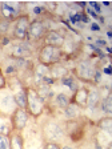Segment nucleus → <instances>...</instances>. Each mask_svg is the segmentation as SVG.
<instances>
[{
  "instance_id": "1",
  "label": "nucleus",
  "mask_w": 112,
  "mask_h": 149,
  "mask_svg": "<svg viewBox=\"0 0 112 149\" xmlns=\"http://www.w3.org/2000/svg\"><path fill=\"white\" fill-rule=\"evenodd\" d=\"M63 51L60 47H53V45H47L45 44L44 47H41L39 52V61L43 65L51 67L53 64H57L59 60L61 59Z\"/></svg>"
},
{
  "instance_id": "17",
  "label": "nucleus",
  "mask_w": 112,
  "mask_h": 149,
  "mask_svg": "<svg viewBox=\"0 0 112 149\" xmlns=\"http://www.w3.org/2000/svg\"><path fill=\"white\" fill-rule=\"evenodd\" d=\"M16 104L15 100H13V96L11 95H4V96L0 97V106L3 109H11V111H15L16 108H13Z\"/></svg>"
},
{
  "instance_id": "5",
  "label": "nucleus",
  "mask_w": 112,
  "mask_h": 149,
  "mask_svg": "<svg viewBox=\"0 0 112 149\" xmlns=\"http://www.w3.org/2000/svg\"><path fill=\"white\" fill-rule=\"evenodd\" d=\"M28 121V113L25 109L23 108H16L15 111L12 112V116H11V125H12V129L15 131H23L27 125Z\"/></svg>"
},
{
  "instance_id": "14",
  "label": "nucleus",
  "mask_w": 112,
  "mask_h": 149,
  "mask_svg": "<svg viewBox=\"0 0 112 149\" xmlns=\"http://www.w3.org/2000/svg\"><path fill=\"white\" fill-rule=\"evenodd\" d=\"M1 18L8 19V20H12L16 15H18V11L12 7L8 3H1Z\"/></svg>"
},
{
  "instance_id": "27",
  "label": "nucleus",
  "mask_w": 112,
  "mask_h": 149,
  "mask_svg": "<svg viewBox=\"0 0 112 149\" xmlns=\"http://www.w3.org/2000/svg\"><path fill=\"white\" fill-rule=\"evenodd\" d=\"M5 75H13V73H16L18 72V68H16L13 64H10V65H7L5 67Z\"/></svg>"
},
{
  "instance_id": "26",
  "label": "nucleus",
  "mask_w": 112,
  "mask_h": 149,
  "mask_svg": "<svg viewBox=\"0 0 112 149\" xmlns=\"http://www.w3.org/2000/svg\"><path fill=\"white\" fill-rule=\"evenodd\" d=\"M13 60H15V64H13V65L16 67V68H27L28 67V61H27V59H13Z\"/></svg>"
},
{
  "instance_id": "12",
  "label": "nucleus",
  "mask_w": 112,
  "mask_h": 149,
  "mask_svg": "<svg viewBox=\"0 0 112 149\" xmlns=\"http://www.w3.org/2000/svg\"><path fill=\"white\" fill-rule=\"evenodd\" d=\"M68 75V69L64 65H59V64H53L50 67V76L56 80V79H61Z\"/></svg>"
},
{
  "instance_id": "24",
  "label": "nucleus",
  "mask_w": 112,
  "mask_h": 149,
  "mask_svg": "<svg viewBox=\"0 0 112 149\" xmlns=\"http://www.w3.org/2000/svg\"><path fill=\"white\" fill-rule=\"evenodd\" d=\"M10 25H11V20L4 18H0V33H7L8 29H10Z\"/></svg>"
},
{
  "instance_id": "37",
  "label": "nucleus",
  "mask_w": 112,
  "mask_h": 149,
  "mask_svg": "<svg viewBox=\"0 0 112 149\" xmlns=\"http://www.w3.org/2000/svg\"><path fill=\"white\" fill-rule=\"evenodd\" d=\"M81 23H85V24H88V23H90V20H88V18L84 15V13H81Z\"/></svg>"
},
{
  "instance_id": "20",
  "label": "nucleus",
  "mask_w": 112,
  "mask_h": 149,
  "mask_svg": "<svg viewBox=\"0 0 112 149\" xmlns=\"http://www.w3.org/2000/svg\"><path fill=\"white\" fill-rule=\"evenodd\" d=\"M60 81H61L63 85L68 87L72 92H75L77 88H79V87H77L76 80H75V77H73V76H71V75H67V76H64V77H61V79H60Z\"/></svg>"
},
{
  "instance_id": "9",
  "label": "nucleus",
  "mask_w": 112,
  "mask_h": 149,
  "mask_svg": "<svg viewBox=\"0 0 112 149\" xmlns=\"http://www.w3.org/2000/svg\"><path fill=\"white\" fill-rule=\"evenodd\" d=\"M44 41L47 43V45L61 47L64 44V36L59 31H48L44 35Z\"/></svg>"
},
{
  "instance_id": "43",
  "label": "nucleus",
  "mask_w": 112,
  "mask_h": 149,
  "mask_svg": "<svg viewBox=\"0 0 112 149\" xmlns=\"http://www.w3.org/2000/svg\"><path fill=\"white\" fill-rule=\"evenodd\" d=\"M107 52H108V53H111V52H112V49L110 48V47H107Z\"/></svg>"
},
{
  "instance_id": "13",
  "label": "nucleus",
  "mask_w": 112,
  "mask_h": 149,
  "mask_svg": "<svg viewBox=\"0 0 112 149\" xmlns=\"http://www.w3.org/2000/svg\"><path fill=\"white\" fill-rule=\"evenodd\" d=\"M48 75H50V67L43 65V64L37 65L35 68V73H33V76H35V83L37 85H40V84L43 83V79Z\"/></svg>"
},
{
  "instance_id": "16",
  "label": "nucleus",
  "mask_w": 112,
  "mask_h": 149,
  "mask_svg": "<svg viewBox=\"0 0 112 149\" xmlns=\"http://www.w3.org/2000/svg\"><path fill=\"white\" fill-rule=\"evenodd\" d=\"M13 100H15V104L19 108H23V109L27 108V92H25V89H20L13 96Z\"/></svg>"
},
{
  "instance_id": "7",
  "label": "nucleus",
  "mask_w": 112,
  "mask_h": 149,
  "mask_svg": "<svg viewBox=\"0 0 112 149\" xmlns=\"http://www.w3.org/2000/svg\"><path fill=\"white\" fill-rule=\"evenodd\" d=\"M11 55L13 59H27L32 55V48H31L30 43H19V44H13L11 47Z\"/></svg>"
},
{
  "instance_id": "19",
  "label": "nucleus",
  "mask_w": 112,
  "mask_h": 149,
  "mask_svg": "<svg viewBox=\"0 0 112 149\" xmlns=\"http://www.w3.org/2000/svg\"><path fill=\"white\" fill-rule=\"evenodd\" d=\"M100 109H102V112H104L105 114H108V116L112 113V96L111 95L105 96L104 99L100 101Z\"/></svg>"
},
{
  "instance_id": "30",
  "label": "nucleus",
  "mask_w": 112,
  "mask_h": 149,
  "mask_svg": "<svg viewBox=\"0 0 112 149\" xmlns=\"http://www.w3.org/2000/svg\"><path fill=\"white\" fill-rule=\"evenodd\" d=\"M95 44H96V48H103V47H107V41L103 40V39H96V41H95Z\"/></svg>"
},
{
  "instance_id": "21",
  "label": "nucleus",
  "mask_w": 112,
  "mask_h": 149,
  "mask_svg": "<svg viewBox=\"0 0 112 149\" xmlns=\"http://www.w3.org/2000/svg\"><path fill=\"white\" fill-rule=\"evenodd\" d=\"M55 101H56V105L60 106V108H63V109H64L65 106H67L68 104L71 103V101H70V97H68L65 93H59V95H56Z\"/></svg>"
},
{
  "instance_id": "15",
  "label": "nucleus",
  "mask_w": 112,
  "mask_h": 149,
  "mask_svg": "<svg viewBox=\"0 0 112 149\" xmlns=\"http://www.w3.org/2000/svg\"><path fill=\"white\" fill-rule=\"evenodd\" d=\"M64 114H65V117H67V119L73 120V119H76V117L80 114V109H79V106L75 105L73 103H70L64 108Z\"/></svg>"
},
{
  "instance_id": "32",
  "label": "nucleus",
  "mask_w": 112,
  "mask_h": 149,
  "mask_svg": "<svg viewBox=\"0 0 112 149\" xmlns=\"http://www.w3.org/2000/svg\"><path fill=\"white\" fill-rule=\"evenodd\" d=\"M45 149H61V148L56 142H48V144H45Z\"/></svg>"
},
{
  "instance_id": "22",
  "label": "nucleus",
  "mask_w": 112,
  "mask_h": 149,
  "mask_svg": "<svg viewBox=\"0 0 112 149\" xmlns=\"http://www.w3.org/2000/svg\"><path fill=\"white\" fill-rule=\"evenodd\" d=\"M12 125L10 124L8 121H5V119L0 117V134H4V136H8L12 131Z\"/></svg>"
},
{
  "instance_id": "23",
  "label": "nucleus",
  "mask_w": 112,
  "mask_h": 149,
  "mask_svg": "<svg viewBox=\"0 0 112 149\" xmlns=\"http://www.w3.org/2000/svg\"><path fill=\"white\" fill-rule=\"evenodd\" d=\"M99 126L103 129V131L107 132V133H112V120L110 119V117H105V119L100 120Z\"/></svg>"
},
{
  "instance_id": "34",
  "label": "nucleus",
  "mask_w": 112,
  "mask_h": 149,
  "mask_svg": "<svg viewBox=\"0 0 112 149\" xmlns=\"http://www.w3.org/2000/svg\"><path fill=\"white\" fill-rule=\"evenodd\" d=\"M10 41H11L10 37H7V36H3V37H1V41H0V44H1V45H7V44H10Z\"/></svg>"
},
{
  "instance_id": "10",
  "label": "nucleus",
  "mask_w": 112,
  "mask_h": 149,
  "mask_svg": "<svg viewBox=\"0 0 112 149\" xmlns=\"http://www.w3.org/2000/svg\"><path fill=\"white\" fill-rule=\"evenodd\" d=\"M88 89L81 87L77 88L75 91V96H73V104L77 106H85L87 105V97H88Z\"/></svg>"
},
{
  "instance_id": "31",
  "label": "nucleus",
  "mask_w": 112,
  "mask_h": 149,
  "mask_svg": "<svg viewBox=\"0 0 112 149\" xmlns=\"http://www.w3.org/2000/svg\"><path fill=\"white\" fill-rule=\"evenodd\" d=\"M44 11H45V8H44V7H41V5H39V7H35V8H33L32 12L35 13V15H41V13L44 12Z\"/></svg>"
},
{
  "instance_id": "2",
  "label": "nucleus",
  "mask_w": 112,
  "mask_h": 149,
  "mask_svg": "<svg viewBox=\"0 0 112 149\" xmlns=\"http://www.w3.org/2000/svg\"><path fill=\"white\" fill-rule=\"evenodd\" d=\"M25 92H27L28 112H30L33 117H39L40 114L43 113V109H44V101L40 99V96L37 95L36 89L28 88V89H25Z\"/></svg>"
},
{
  "instance_id": "28",
  "label": "nucleus",
  "mask_w": 112,
  "mask_h": 149,
  "mask_svg": "<svg viewBox=\"0 0 112 149\" xmlns=\"http://www.w3.org/2000/svg\"><path fill=\"white\" fill-rule=\"evenodd\" d=\"M100 81H102V71H100V69H96V71H95V75H93V83L99 84Z\"/></svg>"
},
{
  "instance_id": "41",
  "label": "nucleus",
  "mask_w": 112,
  "mask_h": 149,
  "mask_svg": "<svg viewBox=\"0 0 112 149\" xmlns=\"http://www.w3.org/2000/svg\"><path fill=\"white\" fill-rule=\"evenodd\" d=\"M107 36H108V37H112V32H111V31H108V32H107Z\"/></svg>"
},
{
  "instance_id": "36",
  "label": "nucleus",
  "mask_w": 112,
  "mask_h": 149,
  "mask_svg": "<svg viewBox=\"0 0 112 149\" xmlns=\"http://www.w3.org/2000/svg\"><path fill=\"white\" fill-rule=\"evenodd\" d=\"M91 29H92V31H96V32H97V31H100V27H99L96 23H92V24H91Z\"/></svg>"
},
{
  "instance_id": "6",
  "label": "nucleus",
  "mask_w": 112,
  "mask_h": 149,
  "mask_svg": "<svg viewBox=\"0 0 112 149\" xmlns=\"http://www.w3.org/2000/svg\"><path fill=\"white\" fill-rule=\"evenodd\" d=\"M47 33V25L43 20H33L30 23L27 32V39H33V40H39Z\"/></svg>"
},
{
  "instance_id": "35",
  "label": "nucleus",
  "mask_w": 112,
  "mask_h": 149,
  "mask_svg": "<svg viewBox=\"0 0 112 149\" xmlns=\"http://www.w3.org/2000/svg\"><path fill=\"white\" fill-rule=\"evenodd\" d=\"M87 13H88V15H91L93 19H97V18H99V16H97V13L95 12L93 9H91V8H87Z\"/></svg>"
},
{
  "instance_id": "42",
  "label": "nucleus",
  "mask_w": 112,
  "mask_h": 149,
  "mask_svg": "<svg viewBox=\"0 0 112 149\" xmlns=\"http://www.w3.org/2000/svg\"><path fill=\"white\" fill-rule=\"evenodd\" d=\"M103 4H104L105 7H108V5H110V1H103Z\"/></svg>"
},
{
  "instance_id": "38",
  "label": "nucleus",
  "mask_w": 112,
  "mask_h": 149,
  "mask_svg": "<svg viewBox=\"0 0 112 149\" xmlns=\"http://www.w3.org/2000/svg\"><path fill=\"white\" fill-rule=\"evenodd\" d=\"M97 19H99V21H100V24H104V21H105V19L104 18H103V16H99V18H97Z\"/></svg>"
},
{
  "instance_id": "3",
  "label": "nucleus",
  "mask_w": 112,
  "mask_h": 149,
  "mask_svg": "<svg viewBox=\"0 0 112 149\" xmlns=\"http://www.w3.org/2000/svg\"><path fill=\"white\" fill-rule=\"evenodd\" d=\"M95 71H96V68H95V65L90 60L79 61L76 68H75V73H76L77 79H80V80H83V81H87V83L93 81Z\"/></svg>"
},
{
  "instance_id": "45",
  "label": "nucleus",
  "mask_w": 112,
  "mask_h": 149,
  "mask_svg": "<svg viewBox=\"0 0 112 149\" xmlns=\"http://www.w3.org/2000/svg\"><path fill=\"white\" fill-rule=\"evenodd\" d=\"M107 149H111V145H110V147H108V148H107Z\"/></svg>"
},
{
  "instance_id": "25",
  "label": "nucleus",
  "mask_w": 112,
  "mask_h": 149,
  "mask_svg": "<svg viewBox=\"0 0 112 149\" xmlns=\"http://www.w3.org/2000/svg\"><path fill=\"white\" fill-rule=\"evenodd\" d=\"M0 149H10V139H8V136L0 134Z\"/></svg>"
},
{
  "instance_id": "18",
  "label": "nucleus",
  "mask_w": 112,
  "mask_h": 149,
  "mask_svg": "<svg viewBox=\"0 0 112 149\" xmlns=\"http://www.w3.org/2000/svg\"><path fill=\"white\" fill-rule=\"evenodd\" d=\"M24 148V140H23L21 134L15 133L11 136L10 139V149H23Z\"/></svg>"
},
{
  "instance_id": "11",
  "label": "nucleus",
  "mask_w": 112,
  "mask_h": 149,
  "mask_svg": "<svg viewBox=\"0 0 112 149\" xmlns=\"http://www.w3.org/2000/svg\"><path fill=\"white\" fill-rule=\"evenodd\" d=\"M100 103V92L97 89H91L88 92V97H87V108L93 111L95 108L97 106V104Z\"/></svg>"
},
{
  "instance_id": "33",
  "label": "nucleus",
  "mask_w": 112,
  "mask_h": 149,
  "mask_svg": "<svg viewBox=\"0 0 112 149\" xmlns=\"http://www.w3.org/2000/svg\"><path fill=\"white\" fill-rule=\"evenodd\" d=\"M4 87H5V77H4V75H3L1 69H0V89L4 88Z\"/></svg>"
},
{
  "instance_id": "29",
  "label": "nucleus",
  "mask_w": 112,
  "mask_h": 149,
  "mask_svg": "<svg viewBox=\"0 0 112 149\" xmlns=\"http://www.w3.org/2000/svg\"><path fill=\"white\" fill-rule=\"evenodd\" d=\"M88 4H90L91 9H92V8H95V12H99V13H102V7H100V4H97L96 1H90V3H88Z\"/></svg>"
},
{
  "instance_id": "4",
  "label": "nucleus",
  "mask_w": 112,
  "mask_h": 149,
  "mask_svg": "<svg viewBox=\"0 0 112 149\" xmlns=\"http://www.w3.org/2000/svg\"><path fill=\"white\" fill-rule=\"evenodd\" d=\"M30 16L28 15H20L15 20V27H13V39L18 40H25L27 39V32L30 27Z\"/></svg>"
},
{
  "instance_id": "8",
  "label": "nucleus",
  "mask_w": 112,
  "mask_h": 149,
  "mask_svg": "<svg viewBox=\"0 0 112 149\" xmlns=\"http://www.w3.org/2000/svg\"><path fill=\"white\" fill-rule=\"evenodd\" d=\"M44 133L50 140H61L64 136V131L56 123H48L44 128Z\"/></svg>"
},
{
  "instance_id": "44",
  "label": "nucleus",
  "mask_w": 112,
  "mask_h": 149,
  "mask_svg": "<svg viewBox=\"0 0 112 149\" xmlns=\"http://www.w3.org/2000/svg\"><path fill=\"white\" fill-rule=\"evenodd\" d=\"M61 149H73V148H71V147H63Z\"/></svg>"
},
{
  "instance_id": "39",
  "label": "nucleus",
  "mask_w": 112,
  "mask_h": 149,
  "mask_svg": "<svg viewBox=\"0 0 112 149\" xmlns=\"http://www.w3.org/2000/svg\"><path fill=\"white\" fill-rule=\"evenodd\" d=\"M103 71H104V73H105V75H108V76L111 75V69H110V68H104Z\"/></svg>"
},
{
  "instance_id": "40",
  "label": "nucleus",
  "mask_w": 112,
  "mask_h": 149,
  "mask_svg": "<svg viewBox=\"0 0 112 149\" xmlns=\"http://www.w3.org/2000/svg\"><path fill=\"white\" fill-rule=\"evenodd\" d=\"M95 147H96V149H103L102 147H100V144H99V142H97V141L95 142Z\"/></svg>"
}]
</instances>
